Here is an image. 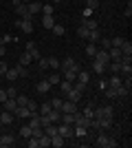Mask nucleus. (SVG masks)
I'll return each instance as SVG.
<instances>
[{
  "mask_svg": "<svg viewBox=\"0 0 132 148\" xmlns=\"http://www.w3.org/2000/svg\"><path fill=\"white\" fill-rule=\"evenodd\" d=\"M95 146H99V148H117V146H119V142L112 139L110 135H106L104 130H99V135L95 137Z\"/></svg>",
  "mask_w": 132,
  "mask_h": 148,
  "instance_id": "f257e3e1",
  "label": "nucleus"
},
{
  "mask_svg": "<svg viewBox=\"0 0 132 148\" xmlns=\"http://www.w3.org/2000/svg\"><path fill=\"white\" fill-rule=\"evenodd\" d=\"M57 133H60L64 139L75 137V135H73V124H64V122H60V124H57Z\"/></svg>",
  "mask_w": 132,
  "mask_h": 148,
  "instance_id": "f03ea898",
  "label": "nucleus"
},
{
  "mask_svg": "<svg viewBox=\"0 0 132 148\" xmlns=\"http://www.w3.org/2000/svg\"><path fill=\"white\" fill-rule=\"evenodd\" d=\"M114 111H112V106H99V108H95L93 111V119L95 117H112Z\"/></svg>",
  "mask_w": 132,
  "mask_h": 148,
  "instance_id": "7ed1b4c3",
  "label": "nucleus"
},
{
  "mask_svg": "<svg viewBox=\"0 0 132 148\" xmlns=\"http://www.w3.org/2000/svg\"><path fill=\"white\" fill-rule=\"evenodd\" d=\"M24 51H26V53H29V56H31V58H33V60H35V62H38L40 58H42V56H40V49H38V44L33 42V40H31V42H26Z\"/></svg>",
  "mask_w": 132,
  "mask_h": 148,
  "instance_id": "20e7f679",
  "label": "nucleus"
},
{
  "mask_svg": "<svg viewBox=\"0 0 132 148\" xmlns=\"http://www.w3.org/2000/svg\"><path fill=\"white\" fill-rule=\"evenodd\" d=\"M90 124H93V119H90V117H84L79 111L75 113V124H73V126H84V128L90 130Z\"/></svg>",
  "mask_w": 132,
  "mask_h": 148,
  "instance_id": "39448f33",
  "label": "nucleus"
},
{
  "mask_svg": "<svg viewBox=\"0 0 132 148\" xmlns=\"http://www.w3.org/2000/svg\"><path fill=\"white\" fill-rule=\"evenodd\" d=\"M60 69H62V71H79V64H77L73 58H66L64 62H60Z\"/></svg>",
  "mask_w": 132,
  "mask_h": 148,
  "instance_id": "423d86ee",
  "label": "nucleus"
},
{
  "mask_svg": "<svg viewBox=\"0 0 132 148\" xmlns=\"http://www.w3.org/2000/svg\"><path fill=\"white\" fill-rule=\"evenodd\" d=\"M26 9H29V13L35 18V16L42 11V2H38V0H31V2H26Z\"/></svg>",
  "mask_w": 132,
  "mask_h": 148,
  "instance_id": "0eeeda50",
  "label": "nucleus"
},
{
  "mask_svg": "<svg viewBox=\"0 0 132 148\" xmlns=\"http://www.w3.org/2000/svg\"><path fill=\"white\" fill-rule=\"evenodd\" d=\"M16 144V137L11 135V133H0V148H5V146H13Z\"/></svg>",
  "mask_w": 132,
  "mask_h": 148,
  "instance_id": "6e6552de",
  "label": "nucleus"
},
{
  "mask_svg": "<svg viewBox=\"0 0 132 148\" xmlns=\"http://www.w3.org/2000/svg\"><path fill=\"white\" fill-rule=\"evenodd\" d=\"M16 25L18 29H22V33H33V20H18Z\"/></svg>",
  "mask_w": 132,
  "mask_h": 148,
  "instance_id": "1a4fd4ad",
  "label": "nucleus"
},
{
  "mask_svg": "<svg viewBox=\"0 0 132 148\" xmlns=\"http://www.w3.org/2000/svg\"><path fill=\"white\" fill-rule=\"evenodd\" d=\"M29 115H31V111H29L26 106H18V108L13 111V117H18V119H29Z\"/></svg>",
  "mask_w": 132,
  "mask_h": 148,
  "instance_id": "9d476101",
  "label": "nucleus"
},
{
  "mask_svg": "<svg viewBox=\"0 0 132 148\" xmlns=\"http://www.w3.org/2000/svg\"><path fill=\"white\" fill-rule=\"evenodd\" d=\"M62 113H75L77 111V102H70V99H64L62 102Z\"/></svg>",
  "mask_w": 132,
  "mask_h": 148,
  "instance_id": "9b49d317",
  "label": "nucleus"
},
{
  "mask_svg": "<svg viewBox=\"0 0 132 148\" xmlns=\"http://www.w3.org/2000/svg\"><path fill=\"white\" fill-rule=\"evenodd\" d=\"M93 60H99V62H104V64H108V62H110L108 49H97V53H95V58H93Z\"/></svg>",
  "mask_w": 132,
  "mask_h": 148,
  "instance_id": "f8f14e48",
  "label": "nucleus"
},
{
  "mask_svg": "<svg viewBox=\"0 0 132 148\" xmlns=\"http://www.w3.org/2000/svg\"><path fill=\"white\" fill-rule=\"evenodd\" d=\"M49 117L51 124H60V119H62V111H57V108H51V113L46 115Z\"/></svg>",
  "mask_w": 132,
  "mask_h": 148,
  "instance_id": "ddd939ff",
  "label": "nucleus"
},
{
  "mask_svg": "<svg viewBox=\"0 0 132 148\" xmlns=\"http://www.w3.org/2000/svg\"><path fill=\"white\" fill-rule=\"evenodd\" d=\"M75 82H79V84H84V86H86L88 82H90V73H88V71H77Z\"/></svg>",
  "mask_w": 132,
  "mask_h": 148,
  "instance_id": "4468645a",
  "label": "nucleus"
},
{
  "mask_svg": "<svg viewBox=\"0 0 132 148\" xmlns=\"http://www.w3.org/2000/svg\"><path fill=\"white\" fill-rule=\"evenodd\" d=\"M2 104H5V111H9V113H13L16 108H18V102H16V97H7Z\"/></svg>",
  "mask_w": 132,
  "mask_h": 148,
  "instance_id": "2eb2a0df",
  "label": "nucleus"
},
{
  "mask_svg": "<svg viewBox=\"0 0 132 148\" xmlns=\"http://www.w3.org/2000/svg\"><path fill=\"white\" fill-rule=\"evenodd\" d=\"M108 56H110V62H119L121 60V49L119 47H110V49H108Z\"/></svg>",
  "mask_w": 132,
  "mask_h": 148,
  "instance_id": "dca6fc26",
  "label": "nucleus"
},
{
  "mask_svg": "<svg viewBox=\"0 0 132 148\" xmlns=\"http://www.w3.org/2000/svg\"><path fill=\"white\" fill-rule=\"evenodd\" d=\"M64 144H66V139H64V137L60 135V133H55V135L51 137V146H55V148H62Z\"/></svg>",
  "mask_w": 132,
  "mask_h": 148,
  "instance_id": "f3484780",
  "label": "nucleus"
},
{
  "mask_svg": "<svg viewBox=\"0 0 132 148\" xmlns=\"http://www.w3.org/2000/svg\"><path fill=\"white\" fill-rule=\"evenodd\" d=\"M106 66H108V64H104V62H99V60H93V71H95L97 75L106 73Z\"/></svg>",
  "mask_w": 132,
  "mask_h": 148,
  "instance_id": "a211bd4d",
  "label": "nucleus"
},
{
  "mask_svg": "<svg viewBox=\"0 0 132 148\" xmlns=\"http://www.w3.org/2000/svg\"><path fill=\"white\" fill-rule=\"evenodd\" d=\"M5 77H7V80H9V82H16V80H18V77H20V75H18V66H13V69H7Z\"/></svg>",
  "mask_w": 132,
  "mask_h": 148,
  "instance_id": "6ab92c4d",
  "label": "nucleus"
},
{
  "mask_svg": "<svg viewBox=\"0 0 132 148\" xmlns=\"http://www.w3.org/2000/svg\"><path fill=\"white\" fill-rule=\"evenodd\" d=\"M66 99H70V102H79V99H82V93L77 91V88H70V91L66 93Z\"/></svg>",
  "mask_w": 132,
  "mask_h": 148,
  "instance_id": "aec40b11",
  "label": "nucleus"
},
{
  "mask_svg": "<svg viewBox=\"0 0 132 148\" xmlns=\"http://www.w3.org/2000/svg\"><path fill=\"white\" fill-rule=\"evenodd\" d=\"M119 49H121V56H132V42L130 40H123V44Z\"/></svg>",
  "mask_w": 132,
  "mask_h": 148,
  "instance_id": "412c9836",
  "label": "nucleus"
},
{
  "mask_svg": "<svg viewBox=\"0 0 132 148\" xmlns=\"http://www.w3.org/2000/svg\"><path fill=\"white\" fill-rule=\"evenodd\" d=\"M53 25H55V18H53V16H42V27L44 29H53Z\"/></svg>",
  "mask_w": 132,
  "mask_h": 148,
  "instance_id": "4be33fe9",
  "label": "nucleus"
},
{
  "mask_svg": "<svg viewBox=\"0 0 132 148\" xmlns=\"http://www.w3.org/2000/svg\"><path fill=\"white\" fill-rule=\"evenodd\" d=\"M57 86H60V91H62L64 95H66V93H68L70 88H73V82H68V80H60V84H57Z\"/></svg>",
  "mask_w": 132,
  "mask_h": 148,
  "instance_id": "5701e85b",
  "label": "nucleus"
},
{
  "mask_svg": "<svg viewBox=\"0 0 132 148\" xmlns=\"http://www.w3.org/2000/svg\"><path fill=\"white\" fill-rule=\"evenodd\" d=\"M13 119H16V117H13V113H9V111H2V113H0V122H2V124H11Z\"/></svg>",
  "mask_w": 132,
  "mask_h": 148,
  "instance_id": "b1692460",
  "label": "nucleus"
},
{
  "mask_svg": "<svg viewBox=\"0 0 132 148\" xmlns=\"http://www.w3.org/2000/svg\"><path fill=\"white\" fill-rule=\"evenodd\" d=\"M51 108H53V106H51V102L38 104V113H40V115H49V113H51Z\"/></svg>",
  "mask_w": 132,
  "mask_h": 148,
  "instance_id": "393cba45",
  "label": "nucleus"
},
{
  "mask_svg": "<svg viewBox=\"0 0 132 148\" xmlns=\"http://www.w3.org/2000/svg\"><path fill=\"white\" fill-rule=\"evenodd\" d=\"M88 40H90L93 44H97V42H99V40H101V33H99V29H93V31H90V33H88Z\"/></svg>",
  "mask_w": 132,
  "mask_h": 148,
  "instance_id": "a878e982",
  "label": "nucleus"
},
{
  "mask_svg": "<svg viewBox=\"0 0 132 148\" xmlns=\"http://www.w3.org/2000/svg\"><path fill=\"white\" fill-rule=\"evenodd\" d=\"M31 62H33V58H31V56H29V53L24 51V53L20 56V62H18V64H20V66H29Z\"/></svg>",
  "mask_w": 132,
  "mask_h": 148,
  "instance_id": "bb28decb",
  "label": "nucleus"
},
{
  "mask_svg": "<svg viewBox=\"0 0 132 148\" xmlns=\"http://www.w3.org/2000/svg\"><path fill=\"white\" fill-rule=\"evenodd\" d=\"M75 113H62V119H60V122H64V124H75Z\"/></svg>",
  "mask_w": 132,
  "mask_h": 148,
  "instance_id": "cd10ccee",
  "label": "nucleus"
},
{
  "mask_svg": "<svg viewBox=\"0 0 132 148\" xmlns=\"http://www.w3.org/2000/svg\"><path fill=\"white\" fill-rule=\"evenodd\" d=\"M38 91H40V93H49V91H51L49 80H40V82H38Z\"/></svg>",
  "mask_w": 132,
  "mask_h": 148,
  "instance_id": "c85d7f7f",
  "label": "nucleus"
},
{
  "mask_svg": "<svg viewBox=\"0 0 132 148\" xmlns=\"http://www.w3.org/2000/svg\"><path fill=\"white\" fill-rule=\"evenodd\" d=\"M88 33H90V31H88L84 25L77 27V38H82V40H88Z\"/></svg>",
  "mask_w": 132,
  "mask_h": 148,
  "instance_id": "c756f323",
  "label": "nucleus"
},
{
  "mask_svg": "<svg viewBox=\"0 0 132 148\" xmlns=\"http://www.w3.org/2000/svg\"><path fill=\"white\" fill-rule=\"evenodd\" d=\"M121 84H123V80H121L119 75H110V82H108V86H121Z\"/></svg>",
  "mask_w": 132,
  "mask_h": 148,
  "instance_id": "7c9ffc66",
  "label": "nucleus"
},
{
  "mask_svg": "<svg viewBox=\"0 0 132 148\" xmlns=\"http://www.w3.org/2000/svg\"><path fill=\"white\" fill-rule=\"evenodd\" d=\"M46 80H49V84H51V86H57V84H60V80H62V77H60V73H51L49 77H46Z\"/></svg>",
  "mask_w": 132,
  "mask_h": 148,
  "instance_id": "2f4dec72",
  "label": "nucleus"
},
{
  "mask_svg": "<svg viewBox=\"0 0 132 148\" xmlns=\"http://www.w3.org/2000/svg\"><path fill=\"white\" fill-rule=\"evenodd\" d=\"M46 146H51V137L46 133H42L40 135V148H46Z\"/></svg>",
  "mask_w": 132,
  "mask_h": 148,
  "instance_id": "473e14b6",
  "label": "nucleus"
},
{
  "mask_svg": "<svg viewBox=\"0 0 132 148\" xmlns=\"http://www.w3.org/2000/svg\"><path fill=\"white\" fill-rule=\"evenodd\" d=\"M97 49H99V47H97V44H86V56H90V58H95V53H97Z\"/></svg>",
  "mask_w": 132,
  "mask_h": 148,
  "instance_id": "72a5a7b5",
  "label": "nucleus"
},
{
  "mask_svg": "<svg viewBox=\"0 0 132 148\" xmlns=\"http://www.w3.org/2000/svg\"><path fill=\"white\" fill-rule=\"evenodd\" d=\"M128 93H130V88H128L126 84H121V86H117V97H126Z\"/></svg>",
  "mask_w": 132,
  "mask_h": 148,
  "instance_id": "f704fd0d",
  "label": "nucleus"
},
{
  "mask_svg": "<svg viewBox=\"0 0 132 148\" xmlns=\"http://www.w3.org/2000/svg\"><path fill=\"white\" fill-rule=\"evenodd\" d=\"M26 146L29 148H40V137H29V139H26Z\"/></svg>",
  "mask_w": 132,
  "mask_h": 148,
  "instance_id": "c9c22d12",
  "label": "nucleus"
},
{
  "mask_svg": "<svg viewBox=\"0 0 132 148\" xmlns=\"http://www.w3.org/2000/svg\"><path fill=\"white\" fill-rule=\"evenodd\" d=\"M104 93H106V97H110V99L117 97V88H114V86H106V88H104Z\"/></svg>",
  "mask_w": 132,
  "mask_h": 148,
  "instance_id": "e433bc0d",
  "label": "nucleus"
},
{
  "mask_svg": "<svg viewBox=\"0 0 132 148\" xmlns=\"http://www.w3.org/2000/svg\"><path fill=\"white\" fill-rule=\"evenodd\" d=\"M20 135L24 137V139H29V137H31V126H29V124H24V126L20 128Z\"/></svg>",
  "mask_w": 132,
  "mask_h": 148,
  "instance_id": "4c0bfd02",
  "label": "nucleus"
},
{
  "mask_svg": "<svg viewBox=\"0 0 132 148\" xmlns=\"http://www.w3.org/2000/svg\"><path fill=\"white\" fill-rule=\"evenodd\" d=\"M38 66H40V71H49V58H40Z\"/></svg>",
  "mask_w": 132,
  "mask_h": 148,
  "instance_id": "58836bf2",
  "label": "nucleus"
},
{
  "mask_svg": "<svg viewBox=\"0 0 132 148\" xmlns=\"http://www.w3.org/2000/svg\"><path fill=\"white\" fill-rule=\"evenodd\" d=\"M29 99H31V97H26V95H16V102H18V106H26V104H29Z\"/></svg>",
  "mask_w": 132,
  "mask_h": 148,
  "instance_id": "ea45409f",
  "label": "nucleus"
},
{
  "mask_svg": "<svg viewBox=\"0 0 132 148\" xmlns=\"http://www.w3.org/2000/svg\"><path fill=\"white\" fill-rule=\"evenodd\" d=\"M53 33H55V36H64V33H66V29H64V25H53Z\"/></svg>",
  "mask_w": 132,
  "mask_h": 148,
  "instance_id": "a19ab883",
  "label": "nucleus"
},
{
  "mask_svg": "<svg viewBox=\"0 0 132 148\" xmlns=\"http://www.w3.org/2000/svg\"><path fill=\"white\" fill-rule=\"evenodd\" d=\"M75 77H77V71H64V80L75 82Z\"/></svg>",
  "mask_w": 132,
  "mask_h": 148,
  "instance_id": "79ce46f5",
  "label": "nucleus"
},
{
  "mask_svg": "<svg viewBox=\"0 0 132 148\" xmlns=\"http://www.w3.org/2000/svg\"><path fill=\"white\" fill-rule=\"evenodd\" d=\"M121 73L132 75V64H128V62H121Z\"/></svg>",
  "mask_w": 132,
  "mask_h": 148,
  "instance_id": "37998d69",
  "label": "nucleus"
},
{
  "mask_svg": "<svg viewBox=\"0 0 132 148\" xmlns=\"http://www.w3.org/2000/svg\"><path fill=\"white\" fill-rule=\"evenodd\" d=\"M53 7L55 5H42V13L44 16H53Z\"/></svg>",
  "mask_w": 132,
  "mask_h": 148,
  "instance_id": "c03bdc74",
  "label": "nucleus"
},
{
  "mask_svg": "<svg viewBox=\"0 0 132 148\" xmlns=\"http://www.w3.org/2000/svg\"><path fill=\"white\" fill-rule=\"evenodd\" d=\"M49 69L57 71V69H60V60H55V58H49Z\"/></svg>",
  "mask_w": 132,
  "mask_h": 148,
  "instance_id": "a18cd8bd",
  "label": "nucleus"
},
{
  "mask_svg": "<svg viewBox=\"0 0 132 148\" xmlns=\"http://www.w3.org/2000/svg\"><path fill=\"white\" fill-rule=\"evenodd\" d=\"M62 102H64V99H60V97H53V99H51V106L60 111V108H62Z\"/></svg>",
  "mask_w": 132,
  "mask_h": 148,
  "instance_id": "49530a36",
  "label": "nucleus"
},
{
  "mask_svg": "<svg viewBox=\"0 0 132 148\" xmlns=\"http://www.w3.org/2000/svg\"><path fill=\"white\" fill-rule=\"evenodd\" d=\"M86 7L90 9V11H95V9L99 7V0H86Z\"/></svg>",
  "mask_w": 132,
  "mask_h": 148,
  "instance_id": "de8ad7c7",
  "label": "nucleus"
},
{
  "mask_svg": "<svg viewBox=\"0 0 132 148\" xmlns=\"http://www.w3.org/2000/svg\"><path fill=\"white\" fill-rule=\"evenodd\" d=\"M93 111H95V108H93V104H90V106H86V108L82 111V115H84V117H90V119H93Z\"/></svg>",
  "mask_w": 132,
  "mask_h": 148,
  "instance_id": "09e8293b",
  "label": "nucleus"
},
{
  "mask_svg": "<svg viewBox=\"0 0 132 148\" xmlns=\"http://www.w3.org/2000/svg\"><path fill=\"white\" fill-rule=\"evenodd\" d=\"M121 44H123V38H112V40H110V47H121Z\"/></svg>",
  "mask_w": 132,
  "mask_h": 148,
  "instance_id": "8fccbe9b",
  "label": "nucleus"
},
{
  "mask_svg": "<svg viewBox=\"0 0 132 148\" xmlns=\"http://www.w3.org/2000/svg\"><path fill=\"white\" fill-rule=\"evenodd\" d=\"M26 108H29L31 113H35V111H38V102H33V99H29V104H26Z\"/></svg>",
  "mask_w": 132,
  "mask_h": 148,
  "instance_id": "3c124183",
  "label": "nucleus"
},
{
  "mask_svg": "<svg viewBox=\"0 0 132 148\" xmlns=\"http://www.w3.org/2000/svg\"><path fill=\"white\" fill-rule=\"evenodd\" d=\"M7 62H2V58H0V75H2V77H5V73H7Z\"/></svg>",
  "mask_w": 132,
  "mask_h": 148,
  "instance_id": "603ef678",
  "label": "nucleus"
},
{
  "mask_svg": "<svg viewBox=\"0 0 132 148\" xmlns=\"http://www.w3.org/2000/svg\"><path fill=\"white\" fill-rule=\"evenodd\" d=\"M49 117H46V115H40V126H42V128H44V126H49Z\"/></svg>",
  "mask_w": 132,
  "mask_h": 148,
  "instance_id": "864d4df0",
  "label": "nucleus"
},
{
  "mask_svg": "<svg viewBox=\"0 0 132 148\" xmlns=\"http://www.w3.org/2000/svg\"><path fill=\"white\" fill-rule=\"evenodd\" d=\"M126 18H132V0H128V7H126Z\"/></svg>",
  "mask_w": 132,
  "mask_h": 148,
  "instance_id": "5fc2aeb1",
  "label": "nucleus"
},
{
  "mask_svg": "<svg viewBox=\"0 0 132 148\" xmlns=\"http://www.w3.org/2000/svg\"><path fill=\"white\" fill-rule=\"evenodd\" d=\"M99 42H101V49H110V40L108 38H101Z\"/></svg>",
  "mask_w": 132,
  "mask_h": 148,
  "instance_id": "6e6d98bb",
  "label": "nucleus"
},
{
  "mask_svg": "<svg viewBox=\"0 0 132 148\" xmlns=\"http://www.w3.org/2000/svg\"><path fill=\"white\" fill-rule=\"evenodd\" d=\"M7 95H9V97H16V95H18V91H16V88H7Z\"/></svg>",
  "mask_w": 132,
  "mask_h": 148,
  "instance_id": "4d7b16f0",
  "label": "nucleus"
},
{
  "mask_svg": "<svg viewBox=\"0 0 132 148\" xmlns=\"http://www.w3.org/2000/svg\"><path fill=\"white\" fill-rule=\"evenodd\" d=\"M7 97H9V95H7V91H2V88H0V104H2Z\"/></svg>",
  "mask_w": 132,
  "mask_h": 148,
  "instance_id": "13d9d810",
  "label": "nucleus"
},
{
  "mask_svg": "<svg viewBox=\"0 0 132 148\" xmlns=\"http://www.w3.org/2000/svg\"><path fill=\"white\" fill-rule=\"evenodd\" d=\"M106 86H108V80H99V88H101V91H104Z\"/></svg>",
  "mask_w": 132,
  "mask_h": 148,
  "instance_id": "bf43d9fd",
  "label": "nucleus"
},
{
  "mask_svg": "<svg viewBox=\"0 0 132 148\" xmlns=\"http://www.w3.org/2000/svg\"><path fill=\"white\" fill-rule=\"evenodd\" d=\"M0 58H5V44H0Z\"/></svg>",
  "mask_w": 132,
  "mask_h": 148,
  "instance_id": "052dcab7",
  "label": "nucleus"
},
{
  "mask_svg": "<svg viewBox=\"0 0 132 148\" xmlns=\"http://www.w3.org/2000/svg\"><path fill=\"white\" fill-rule=\"evenodd\" d=\"M60 2H62V0H53V5H60Z\"/></svg>",
  "mask_w": 132,
  "mask_h": 148,
  "instance_id": "680f3d73",
  "label": "nucleus"
},
{
  "mask_svg": "<svg viewBox=\"0 0 132 148\" xmlns=\"http://www.w3.org/2000/svg\"><path fill=\"white\" fill-rule=\"evenodd\" d=\"M20 2H24V5H26V2H31V0H20Z\"/></svg>",
  "mask_w": 132,
  "mask_h": 148,
  "instance_id": "e2e57ef3",
  "label": "nucleus"
},
{
  "mask_svg": "<svg viewBox=\"0 0 132 148\" xmlns=\"http://www.w3.org/2000/svg\"><path fill=\"white\" fill-rule=\"evenodd\" d=\"M0 133H2V122H0Z\"/></svg>",
  "mask_w": 132,
  "mask_h": 148,
  "instance_id": "0e129e2a",
  "label": "nucleus"
},
{
  "mask_svg": "<svg viewBox=\"0 0 132 148\" xmlns=\"http://www.w3.org/2000/svg\"><path fill=\"white\" fill-rule=\"evenodd\" d=\"M82 2H86V0H82Z\"/></svg>",
  "mask_w": 132,
  "mask_h": 148,
  "instance_id": "69168bd1",
  "label": "nucleus"
}]
</instances>
